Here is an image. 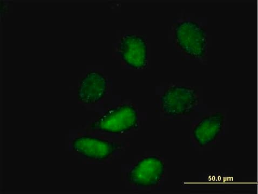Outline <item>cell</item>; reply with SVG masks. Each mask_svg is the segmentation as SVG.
<instances>
[{
    "label": "cell",
    "mask_w": 258,
    "mask_h": 194,
    "mask_svg": "<svg viewBox=\"0 0 258 194\" xmlns=\"http://www.w3.org/2000/svg\"><path fill=\"white\" fill-rule=\"evenodd\" d=\"M225 117L221 113H216L204 117L193 130L197 143L201 147L214 143L223 130Z\"/></svg>",
    "instance_id": "cell-8"
},
{
    "label": "cell",
    "mask_w": 258,
    "mask_h": 194,
    "mask_svg": "<svg viewBox=\"0 0 258 194\" xmlns=\"http://www.w3.org/2000/svg\"><path fill=\"white\" fill-rule=\"evenodd\" d=\"M119 53L123 62L131 68L143 69L148 62V47L144 37L133 34L126 35L120 40Z\"/></svg>",
    "instance_id": "cell-6"
},
{
    "label": "cell",
    "mask_w": 258,
    "mask_h": 194,
    "mask_svg": "<svg viewBox=\"0 0 258 194\" xmlns=\"http://www.w3.org/2000/svg\"><path fill=\"white\" fill-rule=\"evenodd\" d=\"M72 147L83 157L102 161L109 159L118 150L119 146L107 140L86 135L75 139Z\"/></svg>",
    "instance_id": "cell-5"
},
{
    "label": "cell",
    "mask_w": 258,
    "mask_h": 194,
    "mask_svg": "<svg viewBox=\"0 0 258 194\" xmlns=\"http://www.w3.org/2000/svg\"><path fill=\"white\" fill-rule=\"evenodd\" d=\"M198 93L194 88L174 86L167 89L161 98L163 113L169 117L190 115L198 106Z\"/></svg>",
    "instance_id": "cell-2"
},
{
    "label": "cell",
    "mask_w": 258,
    "mask_h": 194,
    "mask_svg": "<svg viewBox=\"0 0 258 194\" xmlns=\"http://www.w3.org/2000/svg\"><path fill=\"white\" fill-rule=\"evenodd\" d=\"M138 121V113L135 108L124 104L109 110L93 123L92 128L108 133H123L136 128Z\"/></svg>",
    "instance_id": "cell-3"
},
{
    "label": "cell",
    "mask_w": 258,
    "mask_h": 194,
    "mask_svg": "<svg viewBox=\"0 0 258 194\" xmlns=\"http://www.w3.org/2000/svg\"><path fill=\"white\" fill-rule=\"evenodd\" d=\"M108 82L103 74L97 71H91L80 82L78 99L84 104L96 103L104 98Z\"/></svg>",
    "instance_id": "cell-7"
},
{
    "label": "cell",
    "mask_w": 258,
    "mask_h": 194,
    "mask_svg": "<svg viewBox=\"0 0 258 194\" xmlns=\"http://www.w3.org/2000/svg\"><path fill=\"white\" fill-rule=\"evenodd\" d=\"M165 173L163 160L156 156H149L140 160L129 171L127 181L137 187L146 188L156 186Z\"/></svg>",
    "instance_id": "cell-4"
},
{
    "label": "cell",
    "mask_w": 258,
    "mask_h": 194,
    "mask_svg": "<svg viewBox=\"0 0 258 194\" xmlns=\"http://www.w3.org/2000/svg\"><path fill=\"white\" fill-rule=\"evenodd\" d=\"M177 46L187 56L200 59L206 55L208 47L207 32L203 26L192 20L178 23L174 28Z\"/></svg>",
    "instance_id": "cell-1"
}]
</instances>
